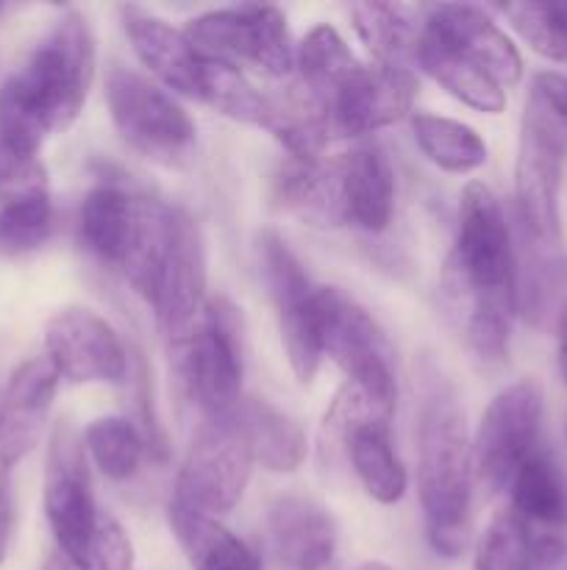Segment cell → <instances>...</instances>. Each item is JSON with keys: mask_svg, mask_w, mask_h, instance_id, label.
<instances>
[{"mask_svg": "<svg viewBox=\"0 0 567 570\" xmlns=\"http://www.w3.org/2000/svg\"><path fill=\"white\" fill-rule=\"evenodd\" d=\"M253 465L242 412L203 417L178 471L172 499L211 518L226 515L242 501Z\"/></svg>", "mask_w": 567, "mask_h": 570, "instance_id": "cell-8", "label": "cell"}, {"mask_svg": "<svg viewBox=\"0 0 567 570\" xmlns=\"http://www.w3.org/2000/svg\"><path fill=\"white\" fill-rule=\"evenodd\" d=\"M422 37L487 72L500 87L523 78V56L487 9L470 3H437L422 9Z\"/></svg>", "mask_w": 567, "mask_h": 570, "instance_id": "cell-16", "label": "cell"}, {"mask_svg": "<svg viewBox=\"0 0 567 570\" xmlns=\"http://www.w3.org/2000/svg\"><path fill=\"white\" fill-rule=\"evenodd\" d=\"M317 323L322 356L345 373L348 387L392 423L398 410V360L376 317L345 289L317 287Z\"/></svg>", "mask_w": 567, "mask_h": 570, "instance_id": "cell-4", "label": "cell"}, {"mask_svg": "<svg viewBox=\"0 0 567 570\" xmlns=\"http://www.w3.org/2000/svg\"><path fill=\"white\" fill-rule=\"evenodd\" d=\"M417 76L378 65H356L342 81L315 100L331 139H365L411 117Z\"/></svg>", "mask_w": 567, "mask_h": 570, "instance_id": "cell-14", "label": "cell"}, {"mask_svg": "<svg viewBox=\"0 0 567 570\" xmlns=\"http://www.w3.org/2000/svg\"><path fill=\"white\" fill-rule=\"evenodd\" d=\"M417 495L431 551L459 560L470 543L472 438L456 384L431 354H422L415 373Z\"/></svg>", "mask_w": 567, "mask_h": 570, "instance_id": "cell-2", "label": "cell"}, {"mask_svg": "<svg viewBox=\"0 0 567 570\" xmlns=\"http://www.w3.org/2000/svg\"><path fill=\"white\" fill-rule=\"evenodd\" d=\"M261 282L270 293L278 317L284 356L300 384H309L322 365L320 323H317V287L311 284L304 262L287 239L276 232H261L256 239Z\"/></svg>", "mask_w": 567, "mask_h": 570, "instance_id": "cell-10", "label": "cell"}, {"mask_svg": "<svg viewBox=\"0 0 567 570\" xmlns=\"http://www.w3.org/2000/svg\"><path fill=\"white\" fill-rule=\"evenodd\" d=\"M556 367H559L561 382L567 384V301L556 315Z\"/></svg>", "mask_w": 567, "mask_h": 570, "instance_id": "cell-39", "label": "cell"}, {"mask_svg": "<svg viewBox=\"0 0 567 570\" xmlns=\"http://www.w3.org/2000/svg\"><path fill=\"white\" fill-rule=\"evenodd\" d=\"M409 128L420 154L437 170L450 173V176H470L478 167L487 165V142L467 122L431 115V111H411Z\"/></svg>", "mask_w": 567, "mask_h": 570, "instance_id": "cell-25", "label": "cell"}, {"mask_svg": "<svg viewBox=\"0 0 567 570\" xmlns=\"http://www.w3.org/2000/svg\"><path fill=\"white\" fill-rule=\"evenodd\" d=\"M92 81V28L83 14L64 11L26 65L0 83V145L39 156L50 134L78 120Z\"/></svg>", "mask_w": 567, "mask_h": 570, "instance_id": "cell-3", "label": "cell"}, {"mask_svg": "<svg viewBox=\"0 0 567 570\" xmlns=\"http://www.w3.org/2000/svg\"><path fill=\"white\" fill-rule=\"evenodd\" d=\"M50 195L0 206V256H26L42 248L53 234Z\"/></svg>", "mask_w": 567, "mask_h": 570, "instance_id": "cell-34", "label": "cell"}, {"mask_svg": "<svg viewBox=\"0 0 567 570\" xmlns=\"http://www.w3.org/2000/svg\"><path fill=\"white\" fill-rule=\"evenodd\" d=\"M284 209L315 226H342L337 204V170L334 159H289L276 178Z\"/></svg>", "mask_w": 567, "mask_h": 570, "instance_id": "cell-27", "label": "cell"}, {"mask_svg": "<svg viewBox=\"0 0 567 570\" xmlns=\"http://www.w3.org/2000/svg\"><path fill=\"white\" fill-rule=\"evenodd\" d=\"M565 438H567V421H565Z\"/></svg>", "mask_w": 567, "mask_h": 570, "instance_id": "cell-42", "label": "cell"}, {"mask_svg": "<svg viewBox=\"0 0 567 570\" xmlns=\"http://www.w3.org/2000/svg\"><path fill=\"white\" fill-rule=\"evenodd\" d=\"M120 22L131 42L133 56L148 67L150 76L170 89V95L200 100L203 87V56L192 48L183 28L139 6H120Z\"/></svg>", "mask_w": 567, "mask_h": 570, "instance_id": "cell-19", "label": "cell"}, {"mask_svg": "<svg viewBox=\"0 0 567 570\" xmlns=\"http://www.w3.org/2000/svg\"><path fill=\"white\" fill-rule=\"evenodd\" d=\"M509 510L526 523L528 534H567V473L554 451L539 445L511 476Z\"/></svg>", "mask_w": 567, "mask_h": 570, "instance_id": "cell-22", "label": "cell"}, {"mask_svg": "<svg viewBox=\"0 0 567 570\" xmlns=\"http://www.w3.org/2000/svg\"><path fill=\"white\" fill-rule=\"evenodd\" d=\"M200 104H209L228 120L245 122V126L265 128L270 126L272 98L259 92L253 83L245 78L239 67L226 61L203 59V87H200Z\"/></svg>", "mask_w": 567, "mask_h": 570, "instance_id": "cell-30", "label": "cell"}, {"mask_svg": "<svg viewBox=\"0 0 567 570\" xmlns=\"http://www.w3.org/2000/svg\"><path fill=\"white\" fill-rule=\"evenodd\" d=\"M92 570H133V546L122 523L100 510L92 543Z\"/></svg>", "mask_w": 567, "mask_h": 570, "instance_id": "cell-36", "label": "cell"}, {"mask_svg": "<svg viewBox=\"0 0 567 570\" xmlns=\"http://www.w3.org/2000/svg\"><path fill=\"white\" fill-rule=\"evenodd\" d=\"M87 456L111 482H128L139 473L145 456L150 454L142 429L120 415L98 417L81 432Z\"/></svg>", "mask_w": 567, "mask_h": 570, "instance_id": "cell-29", "label": "cell"}, {"mask_svg": "<svg viewBox=\"0 0 567 570\" xmlns=\"http://www.w3.org/2000/svg\"><path fill=\"white\" fill-rule=\"evenodd\" d=\"M59 382V371L44 354L14 367L0 395V468L11 471L37 449Z\"/></svg>", "mask_w": 567, "mask_h": 570, "instance_id": "cell-18", "label": "cell"}, {"mask_svg": "<svg viewBox=\"0 0 567 570\" xmlns=\"http://www.w3.org/2000/svg\"><path fill=\"white\" fill-rule=\"evenodd\" d=\"M206 239L198 220L181 206L170 209L165 250H161L159 271L148 306L153 309L156 326L176 345L192 332L195 321L206 306Z\"/></svg>", "mask_w": 567, "mask_h": 570, "instance_id": "cell-13", "label": "cell"}, {"mask_svg": "<svg viewBox=\"0 0 567 570\" xmlns=\"http://www.w3.org/2000/svg\"><path fill=\"white\" fill-rule=\"evenodd\" d=\"M44 515L56 549L92 568V543L100 510L92 493L83 438L70 421H59L50 432L48 460H44Z\"/></svg>", "mask_w": 567, "mask_h": 570, "instance_id": "cell-11", "label": "cell"}, {"mask_svg": "<svg viewBox=\"0 0 567 570\" xmlns=\"http://www.w3.org/2000/svg\"><path fill=\"white\" fill-rule=\"evenodd\" d=\"M142 195L128 193L120 184H98L89 189L78 212V239L100 265L122 271L137 243Z\"/></svg>", "mask_w": 567, "mask_h": 570, "instance_id": "cell-21", "label": "cell"}, {"mask_svg": "<svg viewBox=\"0 0 567 570\" xmlns=\"http://www.w3.org/2000/svg\"><path fill=\"white\" fill-rule=\"evenodd\" d=\"M203 59L231 67H253L265 76L284 78L295 70V42L287 14L276 6H231L192 17L183 28Z\"/></svg>", "mask_w": 567, "mask_h": 570, "instance_id": "cell-9", "label": "cell"}, {"mask_svg": "<svg viewBox=\"0 0 567 570\" xmlns=\"http://www.w3.org/2000/svg\"><path fill=\"white\" fill-rule=\"evenodd\" d=\"M248 429L253 460L270 473H295L306 460V432L292 415L265 399H248L239 406Z\"/></svg>", "mask_w": 567, "mask_h": 570, "instance_id": "cell-26", "label": "cell"}, {"mask_svg": "<svg viewBox=\"0 0 567 570\" xmlns=\"http://www.w3.org/2000/svg\"><path fill=\"white\" fill-rule=\"evenodd\" d=\"M417 67L467 109L481 111V115H500L506 109V89L500 83H495L470 61L434 45L431 39L422 37V31L420 45H417Z\"/></svg>", "mask_w": 567, "mask_h": 570, "instance_id": "cell-28", "label": "cell"}, {"mask_svg": "<svg viewBox=\"0 0 567 570\" xmlns=\"http://www.w3.org/2000/svg\"><path fill=\"white\" fill-rule=\"evenodd\" d=\"M498 11L534 53L567 61V3H506Z\"/></svg>", "mask_w": 567, "mask_h": 570, "instance_id": "cell-32", "label": "cell"}, {"mask_svg": "<svg viewBox=\"0 0 567 570\" xmlns=\"http://www.w3.org/2000/svg\"><path fill=\"white\" fill-rule=\"evenodd\" d=\"M176 354L187 399L203 417H226L242 406L245 345L242 317L228 298H209L181 343L170 345Z\"/></svg>", "mask_w": 567, "mask_h": 570, "instance_id": "cell-5", "label": "cell"}, {"mask_svg": "<svg viewBox=\"0 0 567 570\" xmlns=\"http://www.w3.org/2000/svg\"><path fill=\"white\" fill-rule=\"evenodd\" d=\"M44 356L70 384H126L131 376V356L120 334L83 306H67L50 317Z\"/></svg>", "mask_w": 567, "mask_h": 570, "instance_id": "cell-15", "label": "cell"}, {"mask_svg": "<svg viewBox=\"0 0 567 570\" xmlns=\"http://www.w3.org/2000/svg\"><path fill=\"white\" fill-rule=\"evenodd\" d=\"M543 412V390L534 379H520L489 401L472 434V476L489 495L506 493L517 468L539 449Z\"/></svg>", "mask_w": 567, "mask_h": 570, "instance_id": "cell-12", "label": "cell"}, {"mask_svg": "<svg viewBox=\"0 0 567 570\" xmlns=\"http://www.w3.org/2000/svg\"><path fill=\"white\" fill-rule=\"evenodd\" d=\"M356 65H361V61L356 59V53L334 26H315L300 39V45H295L298 87L311 100H320Z\"/></svg>", "mask_w": 567, "mask_h": 570, "instance_id": "cell-31", "label": "cell"}, {"mask_svg": "<svg viewBox=\"0 0 567 570\" xmlns=\"http://www.w3.org/2000/svg\"><path fill=\"white\" fill-rule=\"evenodd\" d=\"M106 104L111 126L133 154L170 170L192 165L198 128L165 87L133 70H111Z\"/></svg>", "mask_w": 567, "mask_h": 570, "instance_id": "cell-6", "label": "cell"}, {"mask_svg": "<svg viewBox=\"0 0 567 570\" xmlns=\"http://www.w3.org/2000/svg\"><path fill=\"white\" fill-rule=\"evenodd\" d=\"M356 37L378 67L409 70L417 65V45L422 31V9L404 3H354L350 6Z\"/></svg>", "mask_w": 567, "mask_h": 570, "instance_id": "cell-24", "label": "cell"}, {"mask_svg": "<svg viewBox=\"0 0 567 570\" xmlns=\"http://www.w3.org/2000/svg\"><path fill=\"white\" fill-rule=\"evenodd\" d=\"M531 98L550 115V120L567 137V76L556 70H543L534 76Z\"/></svg>", "mask_w": 567, "mask_h": 570, "instance_id": "cell-37", "label": "cell"}, {"mask_svg": "<svg viewBox=\"0 0 567 570\" xmlns=\"http://www.w3.org/2000/svg\"><path fill=\"white\" fill-rule=\"evenodd\" d=\"M14 538V490H11V471L0 468V566L6 562Z\"/></svg>", "mask_w": 567, "mask_h": 570, "instance_id": "cell-38", "label": "cell"}, {"mask_svg": "<svg viewBox=\"0 0 567 570\" xmlns=\"http://www.w3.org/2000/svg\"><path fill=\"white\" fill-rule=\"evenodd\" d=\"M42 195H50L42 159L0 145V206L42 198Z\"/></svg>", "mask_w": 567, "mask_h": 570, "instance_id": "cell-35", "label": "cell"}, {"mask_svg": "<svg viewBox=\"0 0 567 570\" xmlns=\"http://www.w3.org/2000/svg\"><path fill=\"white\" fill-rule=\"evenodd\" d=\"M270 538L278 560L289 570H326L337 554V521L309 495H281L272 501Z\"/></svg>", "mask_w": 567, "mask_h": 570, "instance_id": "cell-20", "label": "cell"}, {"mask_svg": "<svg viewBox=\"0 0 567 570\" xmlns=\"http://www.w3.org/2000/svg\"><path fill=\"white\" fill-rule=\"evenodd\" d=\"M42 570H92V568L83 566V562H78V560H72V557H67L64 551L53 549L48 554V560H44Z\"/></svg>", "mask_w": 567, "mask_h": 570, "instance_id": "cell-40", "label": "cell"}, {"mask_svg": "<svg viewBox=\"0 0 567 570\" xmlns=\"http://www.w3.org/2000/svg\"><path fill=\"white\" fill-rule=\"evenodd\" d=\"M567 137L548 111L528 98L515 161V212L520 239L539 248H561L559 189Z\"/></svg>", "mask_w": 567, "mask_h": 570, "instance_id": "cell-7", "label": "cell"}, {"mask_svg": "<svg viewBox=\"0 0 567 570\" xmlns=\"http://www.w3.org/2000/svg\"><path fill=\"white\" fill-rule=\"evenodd\" d=\"M339 223L365 234L387 232L395 215V170L387 150L359 139L334 159Z\"/></svg>", "mask_w": 567, "mask_h": 570, "instance_id": "cell-17", "label": "cell"}, {"mask_svg": "<svg viewBox=\"0 0 567 570\" xmlns=\"http://www.w3.org/2000/svg\"><path fill=\"white\" fill-rule=\"evenodd\" d=\"M356 570H395L392 566H387V562H378V560H372V562H361L359 568Z\"/></svg>", "mask_w": 567, "mask_h": 570, "instance_id": "cell-41", "label": "cell"}, {"mask_svg": "<svg viewBox=\"0 0 567 570\" xmlns=\"http://www.w3.org/2000/svg\"><path fill=\"white\" fill-rule=\"evenodd\" d=\"M450 326L481 367L509 362L517 317V248L498 195L481 181L461 189L454 248L439 278Z\"/></svg>", "mask_w": 567, "mask_h": 570, "instance_id": "cell-1", "label": "cell"}, {"mask_svg": "<svg viewBox=\"0 0 567 570\" xmlns=\"http://www.w3.org/2000/svg\"><path fill=\"white\" fill-rule=\"evenodd\" d=\"M472 570H534L528 529L511 510L498 512L476 543Z\"/></svg>", "mask_w": 567, "mask_h": 570, "instance_id": "cell-33", "label": "cell"}, {"mask_svg": "<svg viewBox=\"0 0 567 570\" xmlns=\"http://www.w3.org/2000/svg\"><path fill=\"white\" fill-rule=\"evenodd\" d=\"M565 570H567V568H565Z\"/></svg>", "mask_w": 567, "mask_h": 570, "instance_id": "cell-43", "label": "cell"}, {"mask_svg": "<svg viewBox=\"0 0 567 570\" xmlns=\"http://www.w3.org/2000/svg\"><path fill=\"white\" fill-rule=\"evenodd\" d=\"M167 521L195 570H265L261 557L239 534L222 527L220 518L172 499L167 507Z\"/></svg>", "mask_w": 567, "mask_h": 570, "instance_id": "cell-23", "label": "cell"}]
</instances>
